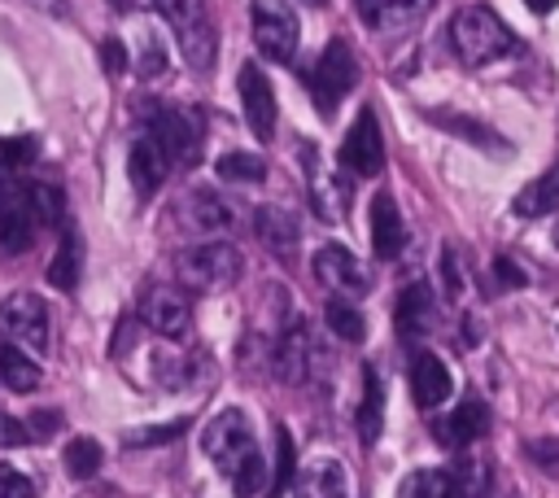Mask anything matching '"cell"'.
<instances>
[{"mask_svg": "<svg viewBox=\"0 0 559 498\" xmlns=\"http://www.w3.org/2000/svg\"><path fill=\"white\" fill-rule=\"evenodd\" d=\"M306 83H310V96H314L319 114L332 118L336 105H341V96L358 83V61H354L349 44H345V39H332V44L323 48V57L314 61V70L306 74Z\"/></svg>", "mask_w": 559, "mask_h": 498, "instance_id": "obj_6", "label": "cell"}, {"mask_svg": "<svg viewBox=\"0 0 559 498\" xmlns=\"http://www.w3.org/2000/svg\"><path fill=\"white\" fill-rule=\"evenodd\" d=\"M354 4H358L362 22H371V26H376V17H380V4H384V0H354Z\"/></svg>", "mask_w": 559, "mask_h": 498, "instance_id": "obj_48", "label": "cell"}, {"mask_svg": "<svg viewBox=\"0 0 559 498\" xmlns=\"http://www.w3.org/2000/svg\"><path fill=\"white\" fill-rule=\"evenodd\" d=\"M35 157H39V140H35V135H13V140H4V144H0V162H4L9 170L31 166Z\"/></svg>", "mask_w": 559, "mask_h": 498, "instance_id": "obj_38", "label": "cell"}, {"mask_svg": "<svg viewBox=\"0 0 559 498\" xmlns=\"http://www.w3.org/2000/svg\"><path fill=\"white\" fill-rule=\"evenodd\" d=\"M100 61H105L109 74H122V70H127V48H122V39H105V44H100Z\"/></svg>", "mask_w": 559, "mask_h": 498, "instance_id": "obj_45", "label": "cell"}, {"mask_svg": "<svg viewBox=\"0 0 559 498\" xmlns=\"http://www.w3.org/2000/svg\"><path fill=\"white\" fill-rule=\"evenodd\" d=\"M271 367L284 384H301L310 376V336L301 323H288L271 345Z\"/></svg>", "mask_w": 559, "mask_h": 498, "instance_id": "obj_17", "label": "cell"}, {"mask_svg": "<svg viewBox=\"0 0 559 498\" xmlns=\"http://www.w3.org/2000/svg\"><path fill=\"white\" fill-rule=\"evenodd\" d=\"M450 48H454V57L463 66H489V61H498V57H507L515 48V35L493 9L467 4L450 22Z\"/></svg>", "mask_w": 559, "mask_h": 498, "instance_id": "obj_1", "label": "cell"}, {"mask_svg": "<svg viewBox=\"0 0 559 498\" xmlns=\"http://www.w3.org/2000/svg\"><path fill=\"white\" fill-rule=\"evenodd\" d=\"M511 210H515V218H542V214L559 210V166H550V170H542L537 179H528V183L515 192Z\"/></svg>", "mask_w": 559, "mask_h": 498, "instance_id": "obj_23", "label": "cell"}, {"mask_svg": "<svg viewBox=\"0 0 559 498\" xmlns=\"http://www.w3.org/2000/svg\"><path fill=\"white\" fill-rule=\"evenodd\" d=\"M148 135L162 144L170 166H197L201 157V118L183 105H162L148 114Z\"/></svg>", "mask_w": 559, "mask_h": 498, "instance_id": "obj_7", "label": "cell"}, {"mask_svg": "<svg viewBox=\"0 0 559 498\" xmlns=\"http://www.w3.org/2000/svg\"><path fill=\"white\" fill-rule=\"evenodd\" d=\"M310 201L319 205V218H341V192H332V183H328V170L319 166V157H314V166H310Z\"/></svg>", "mask_w": 559, "mask_h": 498, "instance_id": "obj_37", "label": "cell"}, {"mask_svg": "<svg viewBox=\"0 0 559 498\" xmlns=\"http://www.w3.org/2000/svg\"><path fill=\"white\" fill-rule=\"evenodd\" d=\"M100 446L92 441V437H74L70 446H66V454H61V463H66V472L74 476V481H87V476H96L100 472Z\"/></svg>", "mask_w": 559, "mask_h": 498, "instance_id": "obj_33", "label": "cell"}, {"mask_svg": "<svg viewBox=\"0 0 559 498\" xmlns=\"http://www.w3.org/2000/svg\"><path fill=\"white\" fill-rule=\"evenodd\" d=\"M0 498H35V481L13 463H0Z\"/></svg>", "mask_w": 559, "mask_h": 498, "instance_id": "obj_41", "label": "cell"}, {"mask_svg": "<svg viewBox=\"0 0 559 498\" xmlns=\"http://www.w3.org/2000/svg\"><path fill=\"white\" fill-rule=\"evenodd\" d=\"M0 380H4L13 393H31V389H39L44 371H39L35 354H26L22 345L4 341V345H0Z\"/></svg>", "mask_w": 559, "mask_h": 498, "instance_id": "obj_25", "label": "cell"}, {"mask_svg": "<svg viewBox=\"0 0 559 498\" xmlns=\"http://www.w3.org/2000/svg\"><path fill=\"white\" fill-rule=\"evenodd\" d=\"M450 389H454V380H450L445 363L432 349L411 354V393H415L419 406H441L450 398Z\"/></svg>", "mask_w": 559, "mask_h": 498, "instance_id": "obj_19", "label": "cell"}, {"mask_svg": "<svg viewBox=\"0 0 559 498\" xmlns=\"http://www.w3.org/2000/svg\"><path fill=\"white\" fill-rule=\"evenodd\" d=\"M249 22H253V44L262 48L266 61H293L301 26H297V13L288 0H253Z\"/></svg>", "mask_w": 559, "mask_h": 498, "instance_id": "obj_8", "label": "cell"}, {"mask_svg": "<svg viewBox=\"0 0 559 498\" xmlns=\"http://www.w3.org/2000/svg\"><path fill=\"white\" fill-rule=\"evenodd\" d=\"M240 271H245V258L227 240H197L175 253V280L197 293H218V288L236 284Z\"/></svg>", "mask_w": 559, "mask_h": 498, "instance_id": "obj_2", "label": "cell"}, {"mask_svg": "<svg viewBox=\"0 0 559 498\" xmlns=\"http://www.w3.org/2000/svg\"><path fill=\"white\" fill-rule=\"evenodd\" d=\"M183 428H188V419H170V424H157V428H135V432H127V446H162V441H175Z\"/></svg>", "mask_w": 559, "mask_h": 498, "instance_id": "obj_39", "label": "cell"}, {"mask_svg": "<svg viewBox=\"0 0 559 498\" xmlns=\"http://www.w3.org/2000/svg\"><path fill=\"white\" fill-rule=\"evenodd\" d=\"M402 498H454L450 489V472L441 467H419L402 481Z\"/></svg>", "mask_w": 559, "mask_h": 498, "instance_id": "obj_34", "label": "cell"}, {"mask_svg": "<svg viewBox=\"0 0 559 498\" xmlns=\"http://www.w3.org/2000/svg\"><path fill=\"white\" fill-rule=\"evenodd\" d=\"M227 481H231V494H236V498H258V494H266V489H262V485H266V463H262V454L245 459Z\"/></svg>", "mask_w": 559, "mask_h": 498, "instance_id": "obj_36", "label": "cell"}, {"mask_svg": "<svg viewBox=\"0 0 559 498\" xmlns=\"http://www.w3.org/2000/svg\"><path fill=\"white\" fill-rule=\"evenodd\" d=\"M179 223H183L188 232H197V236H223V232L236 227V210H231V201H223L218 192L192 188V192L183 197V205H179Z\"/></svg>", "mask_w": 559, "mask_h": 498, "instance_id": "obj_14", "label": "cell"}, {"mask_svg": "<svg viewBox=\"0 0 559 498\" xmlns=\"http://www.w3.org/2000/svg\"><path fill=\"white\" fill-rule=\"evenodd\" d=\"M524 450H528V459H533L546 476L559 481V437H537V441H528Z\"/></svg>", "mask_w": 559, "mask_h": 498, "instance_id": "obj_40", "label": "cell"}, {"mask_svg": "<svg viewBox=\"0 0 559 498\" xmlns=\"http://www.w3.org/2000/svg\"><path fill=\"white\" fill-rule=\"evenodd\" d=\"M26 428H31V441H44V437H52V432L61 428V415H57V411H35V415L26 419Z\"/></svg>", "mask_w": 559, "mask_h": 498, "instance_id": "obj_44", "label": "cell"}, {"mask_svg": "<svg viewBox=\"0 0 559 498\" xmlns=\"http://www.w3.org/2000/svg\"><path fill=\"white\" fill-rule=\"evenodd\" d=\"M79 275H83V240H79L74 227H66L57 249H52V258H48V284L61 288V293H74Z\"/></svg>", "mask_w": 559, "mask_h": 498, "instance_id": "obj_22", "label": "cell"}, {"mask_svg": "<svg viewBox=\"0 0 559 498\" xmlns=\"http://www.w3.org/2000/svg\"><path fill=\"white\" fill-rule=\"evenodd\" d=\"M253 232L258 240L275 253V258H293L297 253V218L284 210V205H258L253 210Z\"/></svg>", "mask_w": 559, "mask_h": 498, "instance_id": "obj_21", "label": "cell"}, {"mask_svg": "<svg viewBox=\"0 0 559 498\" xmlns=\"http://www.w3.org/2000/svg\"><path fill=\"white\" fill-rule=\"evenodd\" d=\"M127 170H131V188H135L140 197H153V192L162 188L170 162H166V153H162V144H157L153 135H140V140L131 144V153H127Z\"/></svg>", "mask_w": 559, "mask_h": 498, "instance_id": "obj_20", "label": "cell"}, {"mask_svg": "<svg viewBox=\"0 0 559 498\" xmlns=\"http://www.w3.org/2000/svg\"><path fill=\"white\" fill-rule=\"evenodd\" d=\"M306 4H323V0H306Z\"/></svg>", "mask_w": 559, "mask_h": 498, "instance_id": "obj_51", "label": "cell"}, {"mask_svg": "<svg viewBox=\"0 0 559 498\" xmlns=\"http://www.w3.org/2000/svg\"><path fill=\"white\" fill-rule=\"evenodd\" d=\"M493 271H498V284H502V288H520V284H524V271H520L511 258H498Z\"/></svg>", "mask_w": 559, "mask_h": 498, "instance_id": "obj_47", "label": "cell"}, {"mask_svg": "<svg viewBox=\"0 0 559 498\" xmlns=\"http://www.w3.org/2000/svg\"><path fill=\"white\" fill-rule=\"evenodd\" d=\"M201 450H205V459H210L223 476H231L245 459H253V454H258V441H253V428H249L245 411H236V406L218 411V415L205 424V432H201Z\"/></svg>", "mask_w": 559, "mask_h": 498, "instance_id": "obj_3", "label": "cell"}, {"mask_svg": "<svg viewBox=\"0 0 559 498\" xmlns=\"http://www.w3.org/2000/svg\"><path fill=\"white\" fill-rule=\"evenodd\" d=\"M524 4H528L533 13H550V9H555V0H524Z\"/></svg>", "mask_w": 559, "mask_h": 498, "instance_id": "obj_49", "label": "cell"}, {"mask_svg": "<svg viewBox=\"0 0 559 498\" xmlns=\"http://www.w3.org/2000/svg\"><path fill=\"white\" fill-rule=\"evenodd\" d=\"M485 432H489V406H485L480 398H463V402L437 424V441H441L445 450H467V446H476Z\"/></svg>", "mask_w": 559, "mask_h": 498, "instance_id": "obj_15", "label": "cell"}, {"mask_svg": "<svg viewBox=\"0 0 559 498\" xmlns=\"http://www.w3.org/2000/svg\"><path fill=\"white\" fill-rule=\"evenodd\" d=\"M293 437H288V428H275V463H271V489H266V498H280L288 485H293Z\"/></svg>", "mask_w": 559, "mask_h": 498, "instance_id": "obj_35", "label": "cell"}, {"mask_svg": "<svg viewBox=\"0 0 559 498\" xmlns=\"http://www.w3.org/2000/svg\"><path fill=\"white\" fill-rule=\"evenodd\" d=\"M371 249L384 262L406 249V223H402V210H397V201L389 192L371 197Z\"/></svg>", "mask_w": 559, "mask_h": 498, "instance_id": "obj_16", "label": "cell"}, {"mask_svg": "<svg viewBox=\"0 0 559 498\" xmlns=\"http://www.w3.org/2000/svg\"><path fill=\"white\" fill-rule=\"evenodd\" d=\"M293 498H349L341 463L323 459V463L306 467L301 476H293Z\"/></svg>", "mask_w": 559, "mask_h": 498, "instance_id": "obj_24", "label": "cell"}, {"mask_svg": "<svg viewBox=\"0 0 559 498\" xmlns=\"http://www.w3.org/2000/svg\"><path fill=\"white\" fill-rule=\"evenodd\" d=\"M135 310H140V319H144L157 336H188V328H192L188 293L175 288V284H144Z\"/></svg>", "mask_w": 559, "mask_h": 498, "instance_id": "obj_9", "label": "cell"}, {"mask_svg": "<svg viewBox=\"0 0 559 498\" xmlns=\"http://www.w3.org/2000/svg\"><path fill=\"white\" fill-rule=\"evenodd\" d=\"M380 424H384V389H380L376 367H362V406H358V437H362V446H371L380 437Z\"/></svg>", "mask_w": 559, "mask_h": 498, "instance_id": "obj_27", "label": "cell"}, {"mask_svg": "<svg viewBox=\"0 0 559 498\" xmlns=\"http://www.w3.org/2000/svg\"><path fill=\"white\" fill-rule=\"evenodd\" d=\"M428 122L441 127V131H450V135H463V140H472V144H480V149H507V140H498L493 127H485V122H476V118H467V114L428 109Z\"/></svg>", "mask_w": 559, "mask_h": 498, "instance_id": "obj_26", "label": "cell"}, {"mask_svg": "<svg viewBox=\"0 0 559 498\" xmlns=\"http://www.w3.org/2000/svg\"><path fill=\"white\" fill-rule=\"evenodd\" d=\"M26 205H31L35 223H44V227H57V223L66 218V197H61V188H57V183H44V179L26 183Z\"/></svg>", "mask_w": 559, "mask_h": 498, "instance_id": "obj_29", "label": "cell"}, {"mask_svg": "<svg viewBox=\"0 0 559 498\" xmlns=\"http://www.w3.org/2000/svg\"><path fill=\"white\" fill-rule=\"evenodd\" d=\"M31 236H35V214L26 205V188L9 175V166H0V249L22 253Z\"/></svg>", "mask_w": 559, "mask_h": 498, "instance_id": "obj_11", "label": "cell"}, {"mask_svg": "<svg viewBox=\"0 0 559 498\" xmlns=\"http://www.w3.org/2000/svg\"><path fill=\"white\" fill-rule=\"evenodd\" d=\"M314 275H319L328 288H336L341 297H362V293L371 288V271H367L345 245H323V249H314Z\"/></svg>", "mask_w": 559, "mask_h": 498, "instance_id": "obj_12", "label": "cell"}, {"mask_svg": "<svg viewBox=\"0 0 559 498\" xmlns=\"http://www.w3.org/2000/svg\"><path fill=\"white\" fill-rule=\"evenodd\" d=\"M22 441H31V428H26V419H17V415L0 411V446H22Z\"/></svg>", "mask_w": 559, "mask_h": 498, "instance_id": "obj_43", "label": "cell"}, {"mask_svg": "<svg viewBox=\"0 0 559 498\" xmlns=\"http://www.w3.org/2000/svg\"><path fill=\"white\" fill-rule=\"evenodd\" d=\"M236 87H240V109H245V122L253 127V135L258 140H275V92H271V79L258 66H245Z\"/></svg>", "mask_w": 559, "mask_h": 498, "instance_id": "obj_13", "label": "cell"}, {"mask_svg": "<svg viewBox=\"0 0 559 498\" xmlns=\"http://www.w3.org/2000/svg\"><path fill=\"white\" fill-rule=\"evenodd\" d=\"M109 4H114V9H122V13L131 9V0H109Z\"/></svg>", "mask_w": 559, "mask_h": 498, "instance_id": "obj_50", "label": "cell"}, {"mask_svg": "<svg viewBox=\"0 0 559 498\" xmlns=\"http://www.w3.org/2000/svg\"><path fill=\"white\" fill-rule=\"evenodd\" d=\"M450 489H454V498H485V489H489V463H480V459H459L454 467H450Z\"/></svg>", "mask_w": 559, "mask_h": 498, "instance_id": "obj_31", "label": "cell"}, {"mask_svg": "<svg viewBox=\"0 0 559 498\" xmlns=\"http://www.w3.org/2000/svg\"><path fill=\"white\" fill-rule=\"evenodd\" d=\"M162 70H166V52H162L157 44H148V48H144V61H140V74H144V79H157Z\"/></svg>", "mask_w": 559, "mask_h": 498, "instance_id": "obj_46", "label": "cell"}, {"mask_svg": "<svg viewBox=\"0 0 559 498\" xmlns=\"http://www.w3.org/2000/svg\"><path fill=\"white\" fill-rule=\"evenodd\" d=\"M341 166L354 170L358 179H376L384 170V135H380V122L371 109H362L341 144Z\"/></svg>", "mask_w": 559, "mask_h": 498, "instance_id": "obj_10", "label": "cell"}, {"mask_svg": "<svg viewBox=\"0 0 559 498\" xmlns=\"http://www.w3.org/2000/svg\"><path fill=\"white\" fill-rule=\"evenodd\" d=\"M214 170H218V179H227V183H262V179H266V162H262L258 153H223Z\"/></svg>", "mask_w": 559, "mask_h": 498, "instance_id": "obj_32", "label": "cell"}, {"mask_svg": "<svg viewBox=\"0 0 559 498\" xmlns=\"http://www.w3.org/2000/svg\"><path fill=\"white\" fill-rule=\"evenodd\" d=\"M432 4H437V0H384L376 26H380L384 35H406V31H415V26L432 13Z\"/></svg>", "mask_w": 559, "mask_h": 498, "instance_id": "obj_28", "label": "cell"}, {"mask_svg": "<svg viewBox=\"0 0 559 498\" xmlns=\"http://www.w3.org/2000/svg\"><path fill=\"white\" fill-rule=\"evenodd\" d=\"M441 284H445V293H450V297H459V293H463V266H459L454 245H445V249H441Z\"/></svg>", "mask_w": 559, "mask_h": 498, "instance_id": "obj_42", "label": "cell"}, {"mask_svg": "<svg viewBox=\"0 0 559 498\" xmlns=\"http://www.w3.org/2000/svg\"><path fill=\"white\" fill-rule=\"evenodd\" d=\"M153 9L175 26L188 66L192 70H210V61H214V26L205 17V0H153Z\"/></svg>", "mask_w": 559, "mask_h": 498, "instance_id": "obj_4", "label": "cell"}, {"mask_svg": "<svg viewBox=\"0 0 559 498\" xmlns=\"http://www.w3.org/2000/svg\"><path fill=\"white\" fill-rule=\"evenodd\" d=\"M0 332L4 341L22 345L26 354H48L52 328H48V306L35 293H9L0 301Z\"/></svg>", "mask_w": 559, "mask_h": 498, "instance_id": "obj_5", "label": "cell"}, {"mask_svg": "<svg viewBox=\"0 0 559 498\" xmlns=\"http://www.w3.org/2000/svg\"><path fill=\"white\" fill-rule=\"evenodd\" d=\"M323 319H328V328H332L341 341H362V336H367L362 310H358L349 297H332V301L323 306Z\"/></svg>", "mask_w": 559, "mask_h": 498, "instance_id": "obj_30", "label": "cell"}, {"mask_svg": "<svg viewBox=\"0 0 559 498\" xmlns=\"http://www.w3.org/2000/svg\"><path fill=\"white\" fill-rule=\"evenodd\" d=\"M393 319H397V332L402 336H428L432 328H437V301H432V288L419 280V284H406L402 288V297H397V310H393Z\"/></svg>", "mask_w": 559, "mask_h": 498, "instance_id": "obj_18", "label": "cell"}]
</instances>
